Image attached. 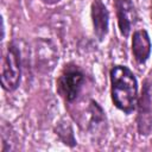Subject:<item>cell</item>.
Returning <instances> with one entry per match:
<instances>
[{
	"label": "cell",
	"mask_w": 152,
	"mask_h": 152,
	"mask_svg": "<svg viewBox=\"0 0 152 152\" xmlns=\"http://www.w3.org/2000/svg\"><path fill=\"white\" fill-rule=\"evenodd\" d=\"M110 94L114 104L126 114L134 110L138 97V83L134 74L125 65L110 70Z\"/></svg>",
	"instance_id": "cell-1"
},
{
	"label": "cell",
	"mask_w": 152,
	"mask_h": 152,
	"mask_svg": "<svg viewBox=\"0 0 152 152\" xmlns=\"http://www.w3.org/2000/svg\"><path fill=\"white\" fill-rule=\"evenodd\" d=\"M84 84V74L74 64H68L62 70L57 80V90L59 95L68 102L75 101Z\"/></svg>",
	"instance_id": "cell-2"
},
{
	"label": "cell",
	"mask_w": 152,
	"mask_h": 152,
	"mask_svg": "<svg viewBox=\"0 0 152 152\" xmlns=\"http://www.w3.org/2000/svg\"><path fill=\"white\" fill-rule=\"evenodd\" d=\"M21 77L20 51L14 43L8 44L1 68V84L7 91H13L19 87Z\"/></svg>",
	"instance_id": "cell-3"
},
{
	"label": "cell",
	"mask_w": 152,
	"mask_h": 152,
	"mask_svg": "<svg viewBox=\"0 0 152 152\" xmlns=\"http://www.w3.org/2000/svg\"><path fill=\"white\" fill-rule=\"evenodd\" d=\"M137 104L138 131L142 135H148L152 132V75L145 80Z\"/></svg>",
	"instance_id": "cell-4"
},
{
	"label": "cell",
	"mask_w": 152,
	"mask_h": 152,
	"mask_svg": "<svg viewBox=\"0 0 152 152\" xmlns=\"http://www.w3.org/2000/svg\"><path fill=\"white\" fill-rule=\"evenodd\" d=\"M114 6L116 11L119 30L124 37H128L133 25L138 19L135 7L131 0H115Z\"/></svg>",
	"instance_id": "cell-5"
},
{
	"label": "cell",
	"mask_w": 152,
	"mask_h": 152,
	"mask_svg": "<svg viewBox=\"0 0 152 152\" xmlns=\"http://www.w3.org/2000/svg\"><path fill=\"white\" fill-rule=\"evenodd\" d=\"M91 19L95 36L99 40H103L108 32L109 13L101 0H94L91 4Z\"/></svg>",
	"instance_id": "cell-6"
},
{
	"label": "cell",
	"mask_w": 152,
	"mask_h": 152,
	"mask_svg": "<svg viewBox=\"0 0 152 152\" xmlns=\"http://www.w3.org/2000/svg\"><path fill=\"white\" fill-rule=\"evenodd\" d=\"M132 52L138 63H145L151 53V40L146 30H138L133 33Z\"/></svg>",
	"instance_id": "cell-7"
},
{
	"label": "cell",
	"mask_w": 152,
	"mask_h": 152,
	"mask_svg": "<svg viewBox=\"0 0 152 152\" xmlns=\"http://www.w3.org/2000/svg\"><path fill=\"white\" fill-rule=\"evenodd\" d=\"M89 114H90L89 129L91 134H99L103 132V129H106V126H107L106 115L103 109L99 106V103L93 100L90 101V104H89Z\"/></svg>",
	"instance_id": "cell-8"
},
{
	"label": "cell",
	"mask_w": 152,
	"mask_h": 152,
	"mask_svg": "<svg viewBox=\"0 0 152 152\" xmlns=\"http://www.w3.org/2000/svg\"><path fill=\"white\" fill-rule=\"evenodd\" d=\"M17 146V138L12 129V126L8 122L2 121L1 125V152L15 151Z\"/></svg>",
	"instance_id": "cell-9"
},
{
	"label": "cell",
	"mask_w": 152,
	"mask_h": 152,
	"mask_svg": "<svg viewBox=\"0 0 152 152\" xmlns=\"http://www.w3.org/2000/svg\"><path fill=\"white\" fill-rule=\"evenodd\" d=\"M56 132H57L59 139L65 145H69V146H75L76 145V140H75V137H74V133H72V128L69 125V122L58 124V126L56 128Z\"/></svg>",
	"instance_id": "cell-10"
},
{
	"label": "cell",
	"mask_w": 152,
	"mask_h": 152,
	"mask_svg": "<svg viewBox=\"0 0 152 152\" xmlns=\"http://www.w3.org/2000/svg\"><path fill=\"white\" fill-rule=\"evenodd\" d=\"M40 1H43L44 4H48V5H53V4L59 2L61 0H40Z\"/></svg>",
	"instance_id": "cell-11"
}]
</instances>
